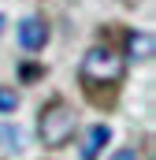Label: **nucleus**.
<instances>
[{
	"label": "nucleus",
	"instance_id": "obj_1",
	"mask_svg": "<svg viewBox=\"0 0 156 160\" xmlns=\"http://www.w3.org/2000/svg\"><path fill=\"white\" fill-rule=\"evenodd\" d=\"M75 134H78V112L71 108V104L52 101V104L41 112V119H37V138H41V145H48V149H63Z\"/></svg>",
	"mask_w": 156,
	"mask_h": 160
},
{
	"label": "nucleus",
	"instance_id": "obj_2",
	"mask_svg": "<svg viewBox=\"0 0 156 160\" xmlns=\"http://www.w3.org/2000/svg\"><path fill=\"white\" fill-rule=\"evenodd\" d=\"M123 71H126L123 52L108 48V45H93V48L82 56V78L85 82H119Z\"/></svg>",
	"mask_w": 156,
	"mask_h": 160
},
{
	"label": "nucleus",
	"instance_id": "obj_3",
	"mask_svg": "<svg viewBox=\"0 0 156 160\" xmlns=\"http://www.w3.org/2000/svg\"><path fill=\"white\" fill-rule=\"evenodd\" d=\"M19 45H22L26 52H41V48L48 45V22H45L41 15H26V19L19 22Z\"/></svg>",
	"mask_w": 156,
	"mask_h": 160
},
{
	"label": "nucleus",
	"instance_id": "obj_4",
	"mask_svg": "<svg viewBox=\"0 0 156 160\" xmlns=\"http://www.w3.org/2000/svg\"><path fill=\"white\" fill-rule=\"evenodd\" d=\"M108 138H112V130H108L104 123L89 127V130L82 134V160H97V157H100V149L108 145Z\"/></svg>",
	"mask_w": 156,
	"mask_h": 160
},
{
	"label": "nucleus",
	"instance_id": "obj_5",
	"mask_svg": "<svg viewBox=\"0 0 156 160\" xmlns=\"http://www.w3.org/2000/svg\"><path fill=\"white\" fill-rule=\"evenodd\" d=\"M153 34H149V30H141V34H138V30H134V34H126V56H130V60H138V63H145V60H153Z\"/></svg>",
	"mask_w": 156,
	"mask_h": 160
},
{
	"label": "nucleus",
	"instance_id": "obj_6",
	"mask_svg": "<svg viewBox=\"0 0 156 160\" xmlns=\"http://www.w3.org/2000/svg\"><path fill=\"white\" fill-rule=\"evenodd\" d=\"M0 142H4L7 149H22V142H26V138L19 134V127H7V123H4V127H0Z\"/></svg>",
	"mask_w": 156,
	"mask_h": 160
},
{
	"label": "nucleus",
	"instance_id": "obj_7",
	"mask_svg": "<svg viewBox=\"0 0 156 160\" xmlns=\"http://www.w3.org/2000/svg\"><path fill=\"white\" fill-rule=\"evenodd\" d=\"M15 108H19V93L0 86V112H15Z\"/></svg>",
	"mask_w": 156,
	"mask_h": 160
},
{
	"label": "nucleus",
	"instance_id": "obj_8",
	"mask_svg": "<svg viewBox=\"0 0 156 160\" xmlns=\"http://www.w3.org/2000/svg\"><path fill=\"white\" fill-rule=\"evenodd\" d=\"M19 75H22V82H37L41 78V67H37V63H22Z\"/></svg>",
	"mask_w": 156,
	"mask_h": 160
},
{
	"label": "nucleus",
	"instance_id": "obj_9",
	"mask_svg": "<svg viewBox=\"0 0 156 160\" xmlns=\"http://www.w3.org/2000/svg\"><path fill=\"white\" fill-rule=\"evenodd\" d=\"M108 160H138V153H134V149H119V153H112Z\"/></svg>",
	"mask_w": 156,
	"mask_h": 160
},
{
	"label": "nucleus",
	"instance_id": "obj_10",
	"mask_svg": "<svg viewBox=\"0 0 156 160\" xmlns=\"http://www.w3.org/2000/svg\"><path fill=\"white\" fill-rule=\"evenodd\" d=\"M0 30H4V15H0Z\"/></svg>",
	"mask_w": 156,
	"mask_h": 160
}]
</instances>
